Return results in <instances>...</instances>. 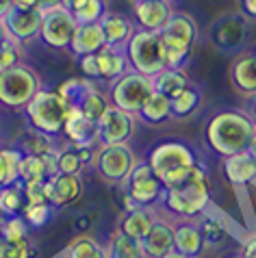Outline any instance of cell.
<instances>
[{
    "mask_svg": "<svg viewBox=\"0 0 256 258\" xmlns=\"http://www.w3.org/2000/svg\"><path fill=\"white\" fill-rule=\"evenodd\" d=\"M41 89L37 72L26 63H18L11 70L0 72V104L9 109H26V104Z\"/></svg>",
    "mask_w": 256,
    "mask_h": 258,
    "instance_id": "7",
    "label": "cell"
},
{
    "mask_svg": "<svg viewBox=\"0 0 256 258\" xmlns=\"http://www.w3.org/2000/svg\"><path fill=\"white\" fill-rule=\"evenodd\" d=\"M128 3H131V5H135V3H137V0H128Z\"/></svg>",
    "mask_w": 256,
    "mask_h": 258,
    "instance_id": "57",
    "label": "cell"
},
{
    "mask_svg": "<svg viewBox=\"0 0 256 258\" xmlns=\"http://www.w3.org/2000/svg\"><path fill=\"white\" fill-rule=\"evenodd\" d=\"M106 46V39H104V31L100 22L96 24H78V31L74 35V41L70 50H72L74 56H87V54H98L100 50Z\"/></svg>",
    "mask_w": 256,
    "mask_h": 258,
    "instance_id": "19",
    "label": "cell"
},
{
    "mask_svg": "<svg viewBox=\"0 0 256 258\" xmlns=\"http://www.w3.org/2000/svg\"><path fill=\"white\" fill-rule=\"evenodd\" d=\"M241 7L247 18H256V0H241Z\"/></svg>",
    "mask_w": 256,
    "mask_h": 258,
    "instance_id": "47",
    "label": "cell"
},
{
    "mask_svg": "<svg viewBox=\"0 0 256 258\" xmlns=\"http://www.w3.org/2000/svg\"><path fill=\"white\" fill-rule=\"evenodd\" d=\"M7 39H11V37H9V31H7V26H5V20L0 18V44H5Z\"/></svg>",
    "mask_w": 256,
    "mask_h": 258,
    "instance_id": "50",
    "label": "cell"
},
{
    "mask_svg": "<svg viewBox=\"0 0 256 258\" xmlns=\"http://www.w3.org/2000/svg\"><path fill=\"white\" fill-rule=\"evenodd\" d=\"M126 59L131 70L139 72L144 76L154 78L167 68V54L163 39L156 31H146V28H137L135 35L124 48Z\"/></svg>",
    "mask_w": 256,
    "mask_h": 258,
    "instance_id": "4",
    "label": "cell"
},
{
    "mask_svg": "<svg viewBox=\"0 0 256 258\" xmlns=\"http://www.w3.org/2000/svg\"><path fill=\"white\" fill-rule=\"evenodd\" d=\"M247 154H250L252 159L256 161V133H254V137H252V141H250V146H247Z\"/></svg>",
    "mask_w": 256,
    "mask_h": 258,
    "instance_id": "52",
    "label": "cell"
},
{
    "mask_svg": "<svg viewBox=\"0 0 256 258\" xmlns=\"http://www.w3.org/2000/svg\"><path fill=\"white\" fill-rule=\"evenodd\" d=\"M28 224L24 221V217H20V215H16V217H7L5 224H3V230H0V236L7 241H24L28 239Z\"/></svg>",
    "mask_w": 256,
    "mask_h": 258,
    "instance_id": "36",
    "label": "cell"
},
{
    "mask_svg": "<svg viewBox=\"0 0 256 258\" xmlns=\"http://www.w3.org/2000/svg\"><path fill=\"white\" fill-rule=\"evenodd\" d=\"M22 184V182H20ZM24 191V200L26 204H50L48 198V189H46V180H35V182H24L22 184ZM52 206V204H50Z\"/></svg>",
    "mask_w": 256,
    "mask_h": 258,
    "instance_id": "42",
    "label": "cell"
},
{
    "mask_svg": "<svg viewBox=\"0 0 256 258\" xmlns=\"http://www.w3.org/2000/svg\"><path fill=\"white\" fill-rule=\"evenodd\" d=\"M252 117H254V121H256V96H254V115H252Z\"/></svg>",
    "mask_w": 256,
    "mask_h": 258,
    "instance_id": "55",
    "label": "cell"
},
{
    "mask_svg": "<svg viewBox=\"0 0 256 258\" xmlns=\"http://www.w3.org/2000/svg\"><path fill=\"white\" fill-rule=\"evenodd\" d=\"M54 5H61V0H39V9L44 11V9H50V7Z\"/></svg>",
    "mask_w": 256,
    "mask_h": 258,
    "instance_id": "51",
    "label": "cell"
},
{
    "mask_svg": "<svg viewBox=\"0 0 256 258\" xmlns=\"http://www.w3.org/2000/svg\"><path fill=\"white\" fill-rule=\"evenodd\" d=\"M141 247H144L146 258H163L169 254L172 249H176V226L156 217L148 236L141 241Z\"/></svg>",
    "mask_w": 256,
    "mask_h": 258,
    "instance_id": "15",
    "label": "cell"
},
{
    "mask_svg": "<svg viewBox=\"0 0 256 258\" xmlns=\"http://www.w3.org/2000/svg\"><path fill=\"white\" fill-rule=\"evenodd\" d=\"M5 219H7V217H5L3 213H0V230H3V224H5Z\"/></svg>",
    "mask_w": 256,
    "mask_h": 258,
    "instance_id": "54",
    "label": "cell"
},
{
    "mask_svg": "<svg viewBox=\"0 0 256 258\" xmlns=\"http://www.w3.org/2000/svg\"><path fill=\"white\" fill-rule=\"evenodd\" d=\"M135 133V115L109 104L98 121V139L102 143H128Z\"/></svg>",
    "mask_w": 256,
    "mask_h": 258,
    "instance_id": "12",
    "label": "cell"
},
{
    "mask_svg": "<svg viewBox=\"0 0 256 258\" xmlns=\"http://www.w3.org/2000/svg\"><path fill=\"white\" fill-rule=\"evenodd\" d=\"M91 146H70L56 152V171L59 174H81L85 163L94 161Z\"/></svg>",
    "mask_w": 256,
    "mask_h": 258,
    "instance_id": "25",
    "label": "cell"
},
{
    "mask_svg": "<svg viewBox=\"0 0 256 258\" xmlns=\"http://www.w3.org/2000/svg\"><path fill=\"white\" fill-rule=\"evenodd\" d=\"M46 189L52 209H61V206H68L81 198L83 180L78 174H56L46 180Z\"/></svg>",
    "mask_w": 256,
    "mask_h": 258,
    "instance_id": "16",
    "label": "cell"
},
{
    "mask_svg": "<svg viewBox=\"0 0 256 258\" xmlns=\"http://www.w3.org/2000/svg\"><path fill=\"white\" fill-rule=\"evenodd\" d=\"M13 9H35V11H41L39 9V0H13Z\"/></svg>",
    "mask_w": 256,
    "mask_h": 258,
    "instance_id": "46",
    "label": "cell"
},
{
    "mask_svg": "<svg viewBox=\"0 0 256 258\" xmlns=\"http://www.w3.org/2000/svg\"><path fill=\"white\" fill-rule=\"evenodd\" d=\"M148 163L152 165L154 174L159 176L165 189H178L189 180V176L194 174L198 167L196 152L189 146H184L180 141H165L152 148Z\"/></svg>",
    "mask_w": 256,
    "mask_h": 258,
    "instance_id": "2",
    "label": "cell"
},
{
    "mask_svg": "<svg viewBox=\"0 0 256 258\" xmlns=\"http://www.w3.org/2000/svg\"><path fill=\"white\" fill-rule=\"evenodd\" d=\"M100 26L104 31L106 46L117 48V50H124L128 46V41H131V37L135 35V31H137L126 16H122V13H111V11H106L102 16Z\"/></svg>",
    "mask_w": 256,
    "mask_h": 258,
    "instance_id": "17",
    "label": "cell"
},
{
    "mask_svg": "<svg viewBox=\"0 0 256 258\" xmlns=\"http://www.w3.org/2000/svg\"><path fill=\"white\" fill-rule=\"evenodd\" d=\"M245 37V24L239 18H222L213 28V39L224 50H237L243 44Z\"/></svg>",
    "mask_w": 256,
    "mask_h": 258,
    "instance_id": "22",
    "label": "cell"
},
{
    "mask_svg": "<svg viewBox=\"0 0 256 258\" xmlns=\"http://www.w3.org/2000/svg\"><path fill=\"white\" fill-rule=\"evenodd\" d=\"M89 89H94V85H91L89 78H72V81H66L59 87V91L63 96H66L70 102H72L76 106V102L81 100L85 94H87Z\"/></svg>",
    "mask_w": 256,
    "mask_h": 258,
    "instance_id": "40",
    "label": "cell"
},
{
    "mask_svg": "<svg viewBox=\"0 0 256 258\" xmlns=\"http://www.w3.org/2000/svg\"><path fill=\"white\" fill-rule=\"evenodd\" d=\"M174 7L169 0H137L133 5V16L137 20L139 28L159 33L174 16Z\"/></svg>",
    "mask_w": 256,
    "mask_h": 258,
    "instance_id": "14",
    "label": "cell"
},
{
    "mask_svg": "<svg viewBox=\"0 0 256 258\" xmlns=\"http://www.w3.org/2000/svg\"><path fill=\"white\" fill-rule=\"evenodd\" d=\"M66 258H109V254L100 241L89 234H81L68 245Z\"/></svg>",
    "mask_w": 256,
    "mask_h": 258,
    "instance_id": "30",
    "label": "cell"
},
{
    "mask_svg": "<svg viewBox=\"0 0 256 258\" xmlns=\"http://www.w3.org/2000/svg\"><path fill=\"white\" fill-rule=\"evenodd\" d=\"M243 258H256V234H250L243 241V249H241Z\"/></svg>",
    "mask_w": 256,
    "mask_h": 258,
    "instance_id": "45",
    "label": "cell"
},
{
    "mask_svg": "<svg viewBox=\"0 0 256 258\" xmlns=\"http://www.w3.org/2000/svg\"><path fill=\"white\" fill-rule=\"evenodd\" d=\"M74 104L61 94L59 89H44L41 87L35 98L26 104V117L37 133H44L48 137L63 133V126L72 113Z\"/></svg>",
    "mask_w": 256,
    "mask_h": 258,
    "instance_id": "3",
    "label": "cell"
},
{
    "mask_svg": "<svg viewBox=\"0 0 256 258\" xmlns=\"http://www.w3.org/2000/svg\"><path fill=\"white\" fill-rule=\"evenodd\" d=\"M189 85H191V81L182 72V68H165L161 74L154 76V89L159 91V94L167 96L169 100L182 94Z\"/></svg>",
    "mask_w": 256,
    "mask_h": 258,
    "instance_id": "27",
    "label": "cell"
},
{
    "mask_svg": "<svg viewBox=\"0 0 256 258\" xmlns=\"http://www.w3.org/2000/svg\"><path fill=\"white\" fill-rule=\"evenodd\" d=\"M256 133V121L243 111H222L206 124L204 137L213 152L219 156H232L245 152Z\"/></svg>",
    "mask_w": 256,
    "mask_h": 258,
    "instance_id": "1",
    "label": "cell"
},
{
    "mask_svg": "<svg viewBox=\"0 0 256 258\" xmlns=\"http://www.w3.org/2000/svg\"><path fill=\"white\" fill-rule=\"evenodd\" d=\"M224 174L232 184L245 187V184L256 180V161L247 154V150L245 152H239V154H232V156H226Z\"/></svg>",
    "mask_w": 256,
    "mask_h": 258,
    "instance_id": "20",
    "label": "cell"
},
{
    "mask_svg": "<svg viewBox=\"0 0 256 258\" xmlns=\"http://www.w3.org/2000/svg\"><path fill=\"white\" fill-rule=\"evenodd\" d=\"M124 184L126 193L133 198V202L137 206H152L165 193V187H163V182L159 180V176L154 174L152 165L148 161L135 165V169L131 171V176Z\"/></svg>",
    "mask_w": 256,
    "mask_h": 258,
    "instance_id": "11",
    "label": "cell"
},
{
    "mask_svg": "<svg viewBox=\"0 0 256 258\" xmlns=\"http://www.w3.org/2000/svg\"><path fill=\"white\" fill-rule=\"evenodd\" d=\"M96 56H98V66H100V78L102 81H111L113 83L115 78H119L122 74H126V72L131 70L124 50L104 46Z\"/></svg>",
    "mask_w": 256,
    "mask_h": 258,
    "instance_id": "24",
    "label": "cell"
},
{
    "mask_svg": "<svg viewBox=\"0 0 256 258\" xmlns=\"http://www.w3.org/2000/svg\"><path fill=\"white\" fill-rule=\"evenodd\" d=\"M106 254H109V258H146L141 241H135L119 230L111 236L109 245H106Z\"/></svg>",
    "mask_w": 256,
    "mask_h": 258,
    "instance_id": "31",
    "label": "cell"
},
{
    "mask_svg": "<svg viewBox=\"0 0 256 258\" xmlns=\"http://www.w3.org/2000/svg\"><path fill=\"white\" fill-rule=\"evenodd\" d=\"M198 104H200V91H198L194 85H189L182 94L172 98V117H187V115H191V113L198 109Z\"/></svg>",
    "mask_w": 256,
    "mask_h": 258,
    "instance_id": "34",
    "label": "cell"
},
{
    "mask_svg": "<svg viewBox=\"0 0 256 258\" xmlns=\"http://www.w3.org/2000/svg\"><path fill=\"white\" fill-rule=\"evenodd\" d=\"M204 236L200 232V226L191 224V221H184V224L176 226V249L182 252L189 258H198L204 249Z\"/></svg>",
    "mask_w": 256,
    "mask_h": 258,
    "instance_id": "26",
    "label": "cell"
},
{
    "mask_svg": "<svg viewBox=\"0 0 256 258\" xmlns=\"http://www.w3.org/2000/svg\"><path fill=\"white\" fill-rule=\"evenodd\" d=\"M76 31H78V22H76L74 13L70 9H66L63 5H54L50 9L41 11L39 39L44 41L48 48L70 50Z\"/></svg>",
    "mask_w": 256,
    "mask_h": 258,
    "instance_id": "9",
    "label": "cell"
},
{
    "mask_svg": "<svg viewBox=\"0 0 256 258\" xmlns=\"http://www.w3.org/2000/svg\"><path fill=\"white\" fill-rule=\"evenodd\" d=\"M200 226V232L204 236V243H211V245H217V243H222L226 239V228L219 224V221L215 217H204L202 219V224H198Z\"/></svg>",
    "mask_w": 256,
    "mask_h": 258,
    "instance_id": "41",
    "label": "cell"
},
{
    "mask_svg": "<svg viewBox=\"0 0 256 258\" xmlns=\"http://www.w3.org/2000/svg\"><path fill=\"white\" fill-rule=\"evenodd\" d=\"M139 117L144 119L146 124H161V121H165L167 117H172V100L159 94V91H154V94L148 98V102L144 104V109L139 111Z\"/></svg>",
    "mask_w": 256,
    "mask_h": 258,
    "instance_id": "29",
    "label": "cell"
},
{
    "mask_svg": "<svg viewBox=\"0 0 256 258\" xmlns=\"http://www.w3.org/2000/svg\"><path fill=\"white\" fill-rule=\"evenodd\" d=\"M163 258H189V256H184L182 252H178V249H172V252H169V254H165Z\"/></svg>",
    "mask_w": 256,
    "mask_h": 258,
    "instance_id": "53",
    "label": "cell"
},
{
    "mask_svg": "<svg viewBox=\"0 0 256 258\" xmlns=\"http://www.w3.org/2000/svg\"><path fill=\"white\" fill-rule=\"evenodd\" d=\"M26 200L22 184H9V187H0V213L5 217H16L24 211Z\"/></svg>",
    "mask_w": 256,
    "mask_h": 258,
    "instance_id": "32",
    "label": "cell"
},
{
    "mask_svg": "<svg viewBox=\"0 0 256 258\" xmlns=\"http://www.w3.org/2000/svg\"><path fill=\"white\" fill-rule=\"evenodd\" d=\"M52 215V206L50 204H26L22 211V217L28 226L33 228H41L44 224H48Z\"/></svg>",
    "mask_w": 256,
    "mask_h": 258,
    "instance_id": "37",
    "label": "cell"
},
{
    "mask_svg": "<svg viewBox=\"0 0 256 258\" xmlns=\"http://www.w3.org/2000/svg\"><path fill=\"white\" fill-rule=\"evenodd\" d=\"M228 258H243V256H241V254H239V256H228Z\"/></svg>",
    "mask_w": 256,
    "mask_h": 258,
    "instance_id": "56",
    "label": "cell"
},
{
    "mask_svg": "<svg viewBox=\"0 0 256 258\" xmlns=\"http://www.w3.org/2000/svg\"><path fill=\"white\" fill-rule=\"evenodd\" d=\"M20 59H22V44L13 39H7L5 44H0V72H7L18 63H22Z\"/></svg>",
    "mask_w": 256,
    "mask_h": 258,
    "instance_id": "38",
    "label": "cell"
},
{
    "mask_svg": "<svg viewBox=\"0 0 256 258\" xmlns=\"http://www.w3.org/2000/svg\"><path fill=\"white\" fill-rule=\"evenodd\" d=\"M33 247L31 241H7L0 236V258H31Z\"/></svg>",
    "mask_w": 256,
    "mask_h": 258,
    "instance_id": "39",
    "label": "cell"
},
{
    "mask_svg": "<svg viewBox=\"0 0 256 258\" xmlns=\"http://www.w3.org/2000/svg\"><path fill=\"white\" fill-rule=\"evenodd\" d=\"M63 133H66V137L70 139L72 146H91L98 139V124L74 106L66 126H63Z\"/></svg>",
    "mask_w": 256,
    "mask_h": 258,
    "instance_id": "18",
    "label": "cell"
},
{
    "mask_svg": "<svg viewBox=\"0 0 256 258\" xmlns=\"http://www.w3.org/2000/svg\"><path fill=\"white\" fill-rule=\"evenodd\" d=\"M161 202L167 206L169 211L178 217H196L211 202V189H209V178H206L204 169L198 165L189 180L178 189H165Z\"/></svg>",
    "mask_w": 256,
    "mask_h": 258,
    "instance_id": "5",
    "label": "cell"
},
{
    "mask_svg": "<svg viewBox=\"0 0 256 258\" xmlns=\"http://www.w3.org/2000/svg\"><path fill=\"white\" fill-rule=\"evenodd\" d=\"M154 78L144 76L135 70H128L126 74L111 83L109 89V102L117 109H122L133 115H139V111L144 109L148 98L154 94Z\"/></svg>",
    "mask_w": 256,
    "mask_h": 258,
    "instance_id": "8",
    "label": "cell"
},
{
    "mask_svg": "<svg viewBox=\"0 0 256 258\" xmlns=\"http://www.w3.org/2000/svg\"><path fill=\"white\" fill-rule=\"evenodd\" d=\"M78 63H81V72H83L85 78H89V81H94V78H100V66H98V56L96 54L81 56Z\"/></svg>",
    "mask_w": 256,
    "mask_h": 258,
    "instance_id": "44",
    "label": "cell"
},
{
    "mask_svg": "<svg viewBox=\"0 0 256 258\" xmlns=\"http://www.w3.org/2000/svg\"><path fill=\"white\" fill-rule=\"evenodd\" d=\"M156 221V215L148 209V206H137V209L128 211L122 221H119V232L131 236L135 241H144L148 232H150V228L154 226Z\"/></svg>",
    "mask_w": 256,
    "mask_h": 258,
    "instance_id": "21",
    "label": "cell"
},
{
    "mask_svg": "<svg viewBox=\"0 0 256 258\" xmlns=\"http://www.w3.org/2000/svg\"><path fill=\"white\" fill-rule=\"evenodd\" d=\"M5 20V26L9 31V37L18 44H26L35 37H39L41 31V11L35 9H11Z\"/></svg>",
    "mask_w": 256,
    "mask_h": 258,
    "instance_id": "13",
    "label": "cell"
},
{
    "mask_svg": "<svg viewBox=\"0 0 256 258\" xmlns=\"http://www.w3.org/2000/svg\"><path fill=\"white\" fill-rule=\"evenodd\" d=\"M85 3H87V0H61V5L66 7V9H70L72 13L78 9V7H83Z\"/></svg>",
    "mask_w": 256,
    "mask_h": 258,
    "instance_id": "48",
    "label": "cell"
},
{
    "mask_svg": "<svg viewBox=\"0 0 256 258\" xmlns=\"http://www.w3.org/2000/svg\"><path fill=\"white\" fill-rule=\"evenodd\" d=\"M230 78L241 94L256 96V54H243L232 63Z\"/></svg>",
    "mask_w": 256,
    "mask_h": 258,
    "instance_id": "23",
    "label": "cell"
},
{
    "mask_svg": "<svg viewBox=\"0 0 256 258\" xmlns=\"http://www.w3.org/2000/svg\"><path fill=\"white\" fill-rule=\"evenodd\" d=\"M104 13H106L104 0H87L83 7H78L74 11V18L78 24H96L102 20Z\"/></svg>",
    "mask_w": 256,
    "mask_h": 258,
    "instance_id": "35",
    "label": "cell"
},
{
    "mask_svg": "<svg viewBox=\"0 0 256 258\" xmlns=\"http://www.w3.org/2000/svg\"><path fill=\"white\" fill-rule=\"evenodd\" d=\"M11 9H13V0H0V18H5Z\"/></svg>",
    "mask_w": 256,
    "mask_h": 258,
    "instance_id": "49",
    "label": "cell"
},
{
    "mask_svg": "<svg viewBox=\"0 0 256 258\" xmlns=\"http://www.w3.org/2000/svg\"><path fill=\"white\" fill-rule=\"evenodd\" d=\"M94 163L98 174L106 182L124 184L139 161L128 143H102V148L94 156Z\"/></svg>",
    "mask_w": 256,
    "mask_h": 258,
    "instance_id": "10",
    "label": "cell"
},
{
    "mask_svg": "<svg viewBox=\"0 0 256 258\" xmlns=\"http://www.w3.org/2000/svg\"><path fill=\"white\" fill-rule=\"evenodd\" d=\"M24 152L13 148L0 150V187L20 184V167H22Z\"/></svg>",
    "mask_w": 256,
    "mask_h": 258,
    "instance_id": "28",
    "label": "cell"
},
{
    "mask_svg": "<svg viewBox=\"0 0 256 258\" xmlns=\"http://www.w3.org/2000/svg\"><path fill=\"white\" fill-rule=\"evenodd\" d=\"M50 137L44 133H35L33 137H28L26 143H24V154H46V152H50L52 146H50V141H48Z\"/></svg>",
    "mask_w": 256,
    "mask_h": 258,
    "instance_id": "43",
    "label": "cell"
},
{
    "mask_svg": "<svg viewBox=\"0 0 256 258\" xmlns=\"http://www.w3.org/2000/svg\"><path fill=\"white\" fill-rule=\"evenodd\" d=\"M109 100H106V96L102 94V91H98L96 87L94 89H89L87 94H85L81 100L76 102V109H81L85 115H87L91 121H100V117L104 115V111L109 109Z\"/></svg>",
    "mask_w": 256,
    "mask_h": 258,
    "instance_id": "33",
    "label": "cell"
},
{
    "mask_svg": "<svg viewBox=\"0 0 256 258\" xmlns=\"http://www.w3.org/2000/svg\"><path fill=\"white\" fill-rule=\"evenodd\" d=\"M167 54V68H182L198 39V24L189 13L176 11L172 20L159 31Z\"/></svg>",
    "mask_w": 256,
    "mask_h": 258,
    "instance_id": "6",
    "label": "cell"
}]
</instances>
